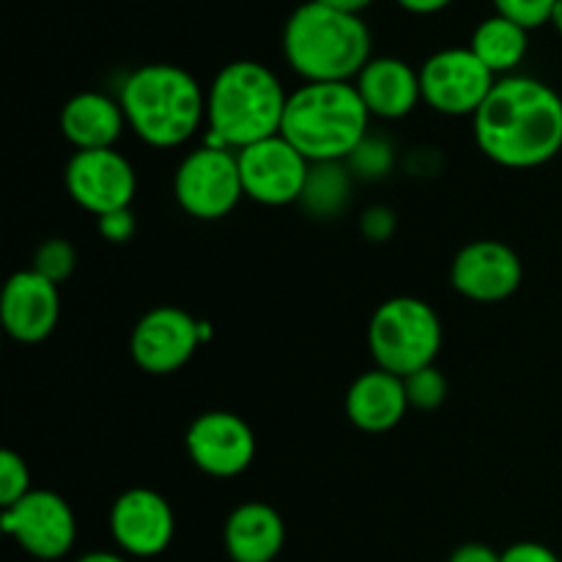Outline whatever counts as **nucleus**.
<instances>
[{
    "label": "nucleus",
    "instance_id": "nucleus-1",
    "mask_svg": "<svg viewBox=\"0 0 562 562\" xmlns=\"http://www.w3.org/2000/svg\"><path fill=\"white\" fill-rule=\"evenodd\" d=\"M472 121L477 148L505 168H538L562 148V99L536 77L497 80Z\"/></svg>",
    "mask_w": 562,
    "mask_h": 562
},
{
    "label": "nucleus",
    "instance_id": "nucleus-2",
    "mask_svg": "<svg viewBox=\"0 0 562 562\" xmlns=\"http://www.w3.org/2000/svg\"><path fill=\"white\" fill-rule=\"evenodd\" d=\"M285 97L278 75L258 60L223 66L206 91V146L241 148L280 135Z\"/></svg>",
    "mask_w": 562,
    "mask_h": 562
},
{
    "label": "nucleus",
    "instance_id": "nucleus-3",
    "mask_svg": "<svg viewBox=\"0 0 562 562\" xmlns=\"http://www.w3.org/2000/svg\"><path fill=\"white\" fill-rule=\"evenodd\" d=\"M368 113L351 82H307L285 104L280 135L311 165L349 159L368 137Z\"/></svg>",
    "mask_w": 562,
    "mask_h": 562
},
{
    "label": "nucleus",
    "instance_id": "nucleus-4",
    "mask_svg": "<svg viewBox=\"0 0 562 562\" xmlns=\"http://www.w3.org/2000/svg\"><path fill=\"white\" fill-rule=\"evenodd\" d=\"M119 102L135 135L157 148L181 146L206 119V93L190 71L173 64H146L132 71Z\"/></svg>",
    "mask_w": 562,
    "mask_h": 562
},
{
    "label": "nucleus",
    "instance_id": "nucleus-5",
    "mask_svg": "<svg viewBox=\"0 0 562 562\" xmlns=\"http://www.w3.org/2000/svg\"><path fill=\"white\" fill-rule=\"evenodd\" d=\"M283 53L307 82H349L371 60V31L357 14L311 0L285 20Z\"/></svg>",
    "mask_w": 562,
    "mask_h": 562
},
{
    "label": "nucleus",
    "instance_id": "nucleus-6",
    "mask_svg": "<svg viewBox=\"0 0 562 562\" xmlns=\"http://www.w3.org/2000/svg\"><path fill=\"white\" fill-rule=\"evenodd\" d=\"M368 349L376 368L406 379L434 366L442 349V322L428 302L393 296L376 307L368 324Z\"/></svg>",
    "mask_w": 562,
    "mask_h": 562
},
{
    "label": "nucleus",
    "instance_id": "nucleus-7",
    "mask_svg": "<svg viewBox=\"0 0 562 562\" xmlns=\"http://www.w3.org/2000/svg\"><path fill=\"white\" fill-rule=\"evenodd\" d=\"M173 192L190 217L220 220L236 209L245 195L239 157L231 148L203 146L187 154L176 170Z\"/></svg>",
    "mask_w": 562,
    "mask_h": 562
},
{
    "label": "nucleus",
    "instance_id": "nucleus-8",
    "mask_svg": "<svg viewBox=\"0 0 562 562\" xmlns=\"http://www.w3.org/2000/svg\"><path fill=\"white\" fill-rule=\"evenodd\" d=\"M494 86V71L470 47L434 53L420 69L423 102L442 115H475Z\"/></svg>",
    "mask_w": 562,
    "mask_h": 562
},
{
    "label": "nucleus",
    "instance_id": "nucleus-9",
    "mask_svg": "<svg viewBox=\"0 0 562 562\" xmlns=\"http://www.w3.org/2000/svg\"><path fill=\"white\" fill-rule=\"evenodd\" d=\"M245 195L263 206H289L302 201L311 162L283 135L236 151Z\"/></svg>",
    "mask_w": 562,
    "mask_h": 562
},
{
    "label": "nucleus",
    "instance_id": "nucleus-10",
    "mask_svg": "<svg viewBox=\"0 0 562 562\" xmlns=\"http://www.w3.org/2000/svg\"><path fill=\"white\" fill-rule=\"evenodd\" d=\"M203 340V322L187 311L162 305L148 311L132 329L130 351L137 368L154 376H168L192 360Z\"/></svg>",
    "mask_w": 562,
    "mask_h": 562
},
{
    "label": "nucleus",
    "instance_id": "nucleus-11",
    "mask_svg": "<svg viewBox=\"0 0 562 562\" xmlns=\"http://www.w3.org/2000/svg\"><path fill=\"white\" fill-rule=\"evenodd\" d=\"M66 190L86 212L104 217L130 209L137 190V176L130 159L115 148L75 151L66 165Z\"/></svg>",
    "mask_w": 562,
    "mask_h": 562
},
{
    "label": "nucleus",
    "instance_id": "nucleus-12",
    "mask_svg": "<svg viewBox=\"0 0 562 562\" xmlns=\"http://www.w3.org/2000/svg\"><path fill=\"white\" fill-rule=\"evenodd\" d=\"M3 530L38 560H58L75 547L77 521L69 503L55 492H27L3 508Z\"/></svg>",
    "mask_w": 562,
    "mask_h": 562
},
{
    "label": "nucleus",
    "instance_id": "nucleus-13",
    "mask_svg": "<svg viewBox=\"0 0 562 562\" xmlns=\"http://www.w3.org/2000/svg\"><path fill=\"white\" fill-rule=\"evenodd\" d=\"M192 464L212 477H236L256 459V437L234 412H206L187 431Z\"/></svg>",
    "mask_w": 562,
    "mask_h": 562
},
{
    "label": "nucleus",
    "instance_id": "nucleus-14",
    "mask_svg": "<svg viewBox=\"0 0 562 562\" xmlns=\"http://www.w3.org/2000/svg\"><path fill=\"white\" fill-rule=\"evenodd\" d=\"M525 269L508 245L477 239L461 247L450 267V283L461 296L475 302H503L516 294Z\"/></svg>",
    "mask_w": 562,
    "mask_h": 562
},
{
    "label": "nucleus",
    "instance_id": "nucleus-15",
    "mask_svg": "<svg viewBox=\"0 0 562 562\" xmlns=\"http://www.w3.org/2000/svg\"><path fill=\"white\" fill-rule=\"evenodd\" d=\"M115 543L135 558H154L173 541L176 516L168 499L154 488H130L110 510Z\"/></svg>",
    "mask_w": 562,
    "mask_h": 562
},
{
    "label": "nucleus",
    "instance_id": "nucleus-16",
    "mask_svg": "<svg viewBox=\"0 0 562 562\" xmlns=\"http://www.w3.org/2000/svg\"><path fill=\"white\" fill-rule=\"evenodd\" d=\"M60 316L58 285L36 269L14 272L0 294V318L5 333L20 344H38L49 338Z\"/></svg>",
    "mask_w": 562,
    "mask_h": 562
},
{
    "label": "nucleus",
    "instance_id": "nucleus-17",
    "mask_svg": "<svg viewBox=\"0 0 562 562\" xmlns=\"http://www.w3.org/2000/svg\"><path fill=\"white\" fill-rule=\"evenodd\" d=\"M409 409L404 379L395 373L368 371L351 382L346 393V415L360 431L384 434L398 426Z\"/></svg>",
    "mask_w": 562,
    "mask_h": 562
},
{
    "label": "nucleus",
    "instance_id": "nucleus-18",
    "mask_svg": "<svg viewBox=\"0 0 562 562\" xmlns=\"http://www.w3.org/2000/svg\"><path fill=\"white\" fill-rule=\"evenodd\" d=\"M357 91L371 115L404 119L423 99L420 71L401 58H371L357 75Z\"/></svg>",
    "mask_w": 562,
    "mask_h": 562
},
{
    "label": "nucleus",
    "instance_id": "nucleus-19",
    "mask_svg": "<svg viewBox=\"0 0 562 562\" xmlns=\"http://www.w3.org/2000/svg\"><path fill=\"white\" fill-rule=\"evenodd\" d=\"M124 124L126 115L121 102L99 91L77 93L60 110V132L77 151L113 148Z\"/></svg>",
    "mask_w": 562,
    "mask_h": 562
},
{
    "label": "nucleus",
    "instance_id": "nucleus-20",
    "mask_svg": "<svg viewBox=\"0 0 562 562\" xmlns=\"http://www.w3.org/2000/svg\"><path fill=\"white\" fill-rule=\"evenodd\" d=\"M285 543V525L267 503H245L225 521V549L234 562H272Z\"/></svg>",
    "mask_w": 562,
    "mask_h": 562
},
{
    "label": "nucleus",
    "instance_id": "nucleus-21",
    "mask_svg": "<svg viewBox=\"0 0 562 562\" xmlns=\"http://www.w3.org/2000/svg\"><path fill=\"white\" fill-rule=\"evenodd\" d=\"M527 47H530V38L527 31L516 22L505 20V16L494 14L488 20H483L481 25L472 33L470 49L494 71V75H508L516 66L525 60Z\"/></svg>",
    "mask_w": 562,
    "mask_h": 562
},
{
    "label": "nucleus",
    "instance_id": "nucleus-22",
    "mask_svg": "<svg viewBox=\"0 0 562 562\" xmlns=\"http://www.w3.org/2000/svg\"><path fill=\"white\" fill-rule=\"evenodd\" d=\"M346 198H349V176L340 168V162L311 165V176H307L305 192H302V203L313 214H322V217L338 214Z\"/></svg>",
    "mask_w": 562,
    "mask_h": 562
},
{
    "label": "nucleus",
    "instance_id": "nucleus-23",
    "mask_svg": "<svg viewBox=\"0 0 562 562\" xmlns=\"http://www.w3.org/2000/svg\"><path fill=\"white\" fill-rule=\"evenodd\" d=\"M404 384L409 406H415V409L431 412L437 409V406H442V401L448 398V379H445L434 366L406 376Z\"/></svg>",
    "mask_w": 562,
    "mask_h": 562
},
{
    "label": "nucleus",
    "instance_id": "nucleus-24",
    "mask_svg": "<svg viewBox=\"0 0 562 562\" xmlns=\"http://www.w3.org/2000/svg\"><path fill=\"white\" fill-rule=\"evenodd\" d=\"M75 263L77 252L66 239L44 241L36 250V256H33V269H36L38 274H44L47 280H53L55 285L64 283V280L75 272Z\"/></svg>",
    "mask_w": 562,
    "mask_h": 562
},
{
    "label": "nucleus",
    "instance_id": "nucleus-25",
    "mask_svg": "<svg viewBox=\"0 0 562 562\" xmlns=\"http://www.w3.org/2000/svg\"><path fill=\"white\" fill-rule=\"evenodd\" d=\"M27 492H33V488L25 459L14 450H3L0 453V508H11Z\"/></svg>",
    "mask_w": 562,
    "mask_h": 562
},
{
    "label": "nucleus",
    "instance_id": "nucleus-26",
    "mask_svg": "<svg viewBox=\"0 0 562 562\" xmlns=\"http://www.w3.org/2000/svg\"><path fill=\"white\" fill-rule=\"evenodd\" d=\"M492 3L499 16L516 22L525 31H532V27H541L547 22H552L558 0H492Z\"/></svg>",
    "mask_w": 562,
    "mask_h": 562
},
{
    "label": "nucleus",
    "instance_id": "nucleus-27",
    "mask_svg": "<svg viewBox=\"0 0 562 562\" xmlns=\"http://www.w3.org/2000/svg\"><path fill=\"white\" fill-rule=\"evenodd\" d=\"M349 159L362 176H382L390 165V148L382 140H368L366 137Z\"/></svg>",
    "mask_w": 562,
    "mask_h": 562
},
{
    "label": "nucleus",
    "instance_id": "nucleus-28",
    "mask_svg": "<svg viewBox=\"0 0 562 562\" xmlns=\"http://www.w3.org/2000/svg\"><path fill=\"white\" fill-rule=\"evenodd\" d=\"M99 234H102V239L113 241V245H124L135 234V214L130 209L104 214V217H99Z\"/></svg>",
    "mask_w": 562,
    "mask_h": 562
},
{
    "label": "nucleus",
    "instance_id": "nucleus-29",
    "mask_svg": "<svg viewBox=\"0 0 562 562\" xmlns=\"http://www.w3.org/2000/svg\"><path fill=\"white\" fill-rule=\"evenodd\" d=\"M395 231V214L387 206H373L362 214V234L371 241H384L390 239V234Z\"/></svg>",
    "mask_w": 562,
    "mask_h": 562
},
{
    "label": "nucleus",
    "instance_id": "nucleus-30",
    "mask_svg": "<svg viewBox=\"0 0 562 562\" xmlns=\"http://www.w3.org/2000/svg\"><path fill=\"white\" fill-rule=\"evenodd\" d=\"M503 562H562V560L552 552V549L543 547V543L525 541V543H514L510 549H505Z\"/></svg>",
    "mask_w": 562,
    "mask_h": 562
},
{
    "label": "nucleus",
    "instance_id": "nucleus-31",
    "mask_svg": "<svg viewBox=\"0 0 562 562\" xmlns=\"http://www.w3.org/2000/svg\"><path fill=\"white\" fill-rule=\"evenodd\" d=\"M450 562H503V554H497L486 543H464L456 549Z\"/></svg>",
    "mask_w": 562,
    "mask_h": 562
},
{
    "label": "nucleus",
    "instance_id": "nucleus-32",
    "mask_svg": "<svg viewBox=\"0 0 562 562\" xmlns=\"http://www.w3.org/2000/svg\"><path fill=\"white\" fill-rule=\"evenodd\" d=\"M401 9H406L409 14H437V11L448 9L453 0H398Z\"/></svg>",
    "mask_w": 562,
    "mask_h": 562
},
{
    "label": "nucleus",
    "instance_id": "nucleus-33",
    "mask_svg": "<svg viewBox=\"0 0 562 562\" xmlns=\"http://www.w3.org/2000/svg\"><path fill=\"white\" fill-rule=\"evenodd\" d=\"M316 3L329 5V9H335V11H344V14H357V16H360L362 11H366L368 5L373 3V0H316Z\"/></svg>",
    "mask_w": 562,
    "mask_h": 562
},
{
    "label": "nucleus",
    "instance_id": "nucleus-34",
    "mask_svg": "<svg viewBox=\"0 0 562 562\" xmlns=\"http://www.w3.org/2000/svg\"><path fill=\"white\" fill-rule=\"evenodd\" d=\"M77 562H126V560L119 558V554H110V552H91V554H86V558H80Z\"/></svg>",
    "mask_w": 562,
    "mask_h": 562
},
{
    "label": "nucleus",
    "instance_id": "nucleus-35",
    "mask_svg": "<svg viewBox=\"0 0 562 562\" xmlns=\"http://www.w3.org/2000/svg\"><path fill=\"white\" fill-rule=\"evenodd\" d=\"M552 25L558 27L562 33V0H558V5H554V14H552Z\"/></svg>",
    "mask_w": 562,
    "mask_h": 562
}]
</instances>
